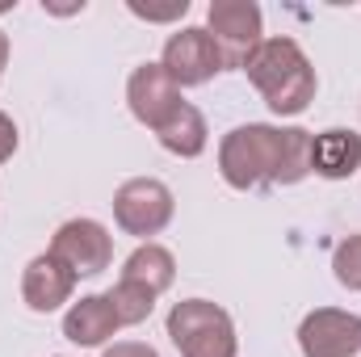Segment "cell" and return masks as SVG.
Returning a JSON list of instances; mask_svg holds the SVG:
<instances>
[{
	"instance_id": "cell-10",
	"label": "cell",
	"mask_w": 361,
	"mask_h": 357,
	"mask_svg": "<svg viewBox=\"0 0 361 357\" xmlns=\"http://www.w3.org/2000/svg\"><path fill=\"white\" fill-rule=\"evenodd\" d=\"M72 290H76V273L63 265L59 257H51V253L34 257L25 265V273H21V298L38 315L59 311L63 303H72Z\"/></svg>"
},
{
	"instance_id": "cell-20",
	"label": "cell",
	"mask_w": 361,
	"mask_h": 357,
	"mask_svg": "<svg viewBox=\"0 0 361 357\" xmlns=\"http://www.w3.org/2000/svg\"><path fill=\"white\" fill-rule=\"evenodd\" d=\"M4 63H8V34L0 30V72H4Z\"/></svg>"
},
{
	"instance_id": "cell-9",
	"label": "cell",
	"mask_w": 361,
	"mask_h": 357,
	"mask_svg": "<svg viewBox=\"0 0 361 357\" xmlns=\"http://www.w3.org/2000/svg\"><path fill=\"white\" fill-rule=\"evenodd\" d=\"M126 101H130V114H135L143 126H152V131H160L180 105H185L180 89L173 85V76H169L160 63H143V68L130 72V80H126Z\"/></svg>"
},
{
	"instance_id": "cell-4",
	"label": "cell",
	"mask_w": 361,
	"mask_h": 357,
	"mask_svg": "<svg viewBox=\"0 0 361 357\" xmlns=\"http://www.w3.org/2000/svg\"><path fill=\"white\" fill-rule=\"evenodd\" d=\"M206 34L223 59V72H244L252 51L265 42L261 34V4L252 0H214L206 8Z\"/></svg>"
},
{
	"instance_id": "cell-12",
	"label": "cell",
	"mask_w": 361,
	"mask_h": 357,
	"mask_svg": "<svg viewBox=\"0 0 361 357\" xmlns=\"http://www.w3.org/2000/svg\"><path fill=\"white\" fill-rule=\"evenodd\" d=\"M361 169V135L332 126L324 135H311V173L328 181H345Z\"/></svg>"
},
{
	"instance_id": "cell-1",
	"label": "cell",
	"mask_w": 361,
	"mask_h": 357,
	"mask_svg": "<svg viewBox=\"0 0 361 357\" xmlns=\"http://www.w3.org/2000/svg\"><path fill=\"white\" fill-rule=\"evenodd\" d=\"M219 173L231 189L298 185L311 173V131L269 122L235 126L219 143Z\"/></svg>"
},
{
	"instance_id": "cell-8",
	"label": "cell",
	"mask_w": 361,
	"mask_h": 357,
	"mask_svg": "<svg viewBox=\"0 0 361 357\" xmlns=\"http://www.w3.org/2000/svg\"><path fill=\"white\" fill-rule=\"evenodd\" d=\"M160 68L173 76L177 89H193V85H206L214 72H223V59H219V51L202 25H185L164 42Z\"/></svg>"
},
{
	"instance_id": "cell-6",
	"label": "cell",
	"mask_w": 361,
	"mask_h": 357,
	"mask_svg": "<svg viewBox=\"0 0 361 357\" xmlns=\"http://www.w3.org/2000/svg\"><path fill=\"white\" fill-rule=\"evenodd\" d=\"M302 357H357L361 353V315L341 307H319L298 324Z\"/></svg>"
},
{
	"instance_id": "cell-15",
	"label": "cell",
	"mask_w": 361,
	"mask_h": 357,
	"mask_svg": "<svg viewBox=\"0 0 361 357\" xmlns=\"http://www.w3.org/2000/svg\"><path fill=\"white\" fill-rule=\"evenodd\" d=\"M105 294H109L114 315H118V324H122V328L143 324V320L152 315V307H156V294H152L147 286H139V282H122V277H118V286H114V290H105Z\"/></svg>"
},
{
	"instance_id": "cell-7",
	"label": "cell",
	"mask_w": 361,
	"mask_h": 357,
	"mask_svg": "<svg viewBox=\"0 0 361 357\" xmlns=\"http://www.w3.org/2000/svg\"><path fill=\"white\" fill-rule=\"evenodd\" d=\"M51 257H59L76 277H97L114 261V240L97 219H68L51 240Z\"/></svg>"
},
{
	"instance_id": "cell-2",
	"label": "cell",
	"mask_w": 361,
	"mask_h": 357,
	"mask_svg": "<svg viewBox=\"0 0 361 357\" xmlns=\"http://www.w3.org/2000/svg\"><path fill=\"white\" fill-rule=\"evenodd\" d=\"M244 72L257 85V92L265 97V105L273 114H281V118H294V114H302L315 101V68L302 55V47L294 38H286V34L281 38H265L252 51Z\"/></svg>"
},
{
	"instance_id": "cell-5",
	"label": "cell",
	"mask_w": 361,
	"mask_h": 357,
	"mask_svg": "<svg viewBox=\"0 0 361 357\" xmlns=\"http://www.w3.org/2000/svg\"><path fill=\"white\" fill-rule=\"evenodd\" d=\"M173 210H177L173 189L156 177H130L126 185H118V193H114V219H118V227L126 236H139V240L160 236L173 223Z\"/></svg>"
},
{
	"instance_id": "cell-19",
	"label": "cell",
	"mask_w": 361,
	"mask_h": 357,
	"mask_svg": "<svg viewBox=\"0 0 361 357\" xmlns=\"http://www.w3.org/2000/svg\"><path fill=\"white\" fill-rule=\"evenodd\" d=\"M101 357H160L152 345H143V341H118V345H109Z\"/></svg>"
},
{
	"instance_id": "cell-14",
	"label": "cell",
	"mask_w": 361,
	"mask_h": 357,
	"mask_svg": "<svg viewBox=\"0 0 361 357\" xmlns=\"http://www.w3.org/2000/svg\"><path fill=\"white\" fill-rule=\"evenodd\" d=\"M206 118H202V109L197 105H180L177 114L156 131V139H160V147L164 152H173V156H180V160H193V156H202L206 152Z\"/></svg>"
},
{
	"instance_id": "cell-3",
	"label": "cell",
	"mask_w": 361,
	"mask_h": 357,
	"mask_svg": "<svg viewBox=\"0 0 361 357\" xmlns=\"http://www.w3.org/2000/svg\"><path fill=\"white\" fill-rule=\"evenodd\" d=\"M169 341L180 357H235V324L210 298H185L169 311Z\"/></svg>"
},
{
	"instance_id": "cell-16",
	"label": "cell",
	"mask_w": 361,
	"mask_h": 357,
	"mask_svg": "<svg viewBox=\"0 0 361 357\" xmlns=\"http://www.w3.org/2000/svg\"><path fill=\"white\" fill-rule=\"evenodd\" d=\"M332 269H336V282H341V286L361 290V236H349V240L336 248Z\"/></svg>"
},
{
	"instance_id": "cell-13",
	"label": "cell",
	"mask_w": 361,
	"mask_h": 357,
	"mask_svg": "<svg viewBox=\"0 0 361 357\" xmlns=\"http://www.w3.org/2000/svg\"><path fill=\"white\" fill-rule=\"evenodd\" d=\"M122 282H139V286H147L156 298L177 282V261H173V253L164 248V244H139L130 257H126V265H122Z\"/></svg>"
},
{
	"instance_id": "cell-17",
	"label": "cell",
	"mask_w": 361,
	"mask_h": 357,
	"mask_svg": "<svg viewBox=\"0 0 361 357\" xmlns=\"http://www.w3.org/2000/svg\"><path fill=\"white\" fill-rule=\"evenodd\" d=\"M130 13L143 17V21H177V17L189 13V0H177V4H169V8H147V4H135V0H130Z\"/></svg>"
},
{
	"instance_id": "cell-11",
	"label": "cell",
	"mask_w": 361,
	"mask_h": 357,
	"mask_svg": "<svg viewBox=\"0 0 361 357\" xmlns=\"http://www.w3.org/2000/svg\"><path fill=\"white\" fill-rule=\"evenodd\" d=\"M118 328H122V324H118V315H114L109 294H85V298L72 303L68 315H63V337H68L72 345H80V349L105 345Z\"/></svg>"
},
{
	"instance_id": "cell-18",
	"label": "cell",
	"mask_w": 361,
	"mask_h": 357,
	"mask_svg": "<svg viewBox=\"0 0 361 357\" xmlns=\"http://www.w3.org/2000/svg\"><path fill=\"white\" fill-rule=\"evenodd\" d=\"M13 152H17V122L0 109V164L13 160Z\"/></svg>"
}]
</instances>
